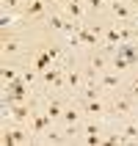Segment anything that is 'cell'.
<instances>
[{
    "mask_svg": "<svg viewBox=\"0 0 138 146\" xmlns=\"http://www.w3.org/2000/svg\"><path fill=\"white\" fill-rule=\"evenodd\" d=\"M11 113H14V119H28V116H31L33 110H28V108H25V105H17L14 110H11Z\"/></svg>",
    "mask_w": 138,
    "mask_h": 146,
    "instance_id": "cell-8",
    "label": "cell"
},
{
    "mask_svg": "<svg viewBox=\"0 0 138 146\" xmlns=\"http://www.w3.org/2000/svg\"><path fill=\"white\" fill-rule=\"evenodd\" d=\"M133 91H135V94H138V80H135V86H133Z\"/></svg>",
    "mask_w": 138,
    "mask_h": 146,
    "instance_id": "cell-21",
    "label": "cell"
},
{
    "mask_svg": "<svg viewBox=\"0 0 138 146\" xmlns=\"http://www.w3.org/2000/svg\"><path fill=\"white\" fill-rule=\"evenodd\" d=\"M113 66H119V69H127V66H133V64H130V61H127V58H119V55H116Z\"/></svg>",
    "mask_w": 138,
    "mask_h": 146,
    "instance_id": "cell-13",
    "label": "cell"
},
{
    "mask_svg": "<svg viewBox=\"0 0 138 146\" xmlns=\"http://www.w3.org/2000/svg\"><path fill=\"white\" fill-rule=\"evenodd\" d=\"M133 3H138V0H133Z\"/></svg>",
    "mask_w": 138,
    "mask_h": 146,
    "instance_id": "cell-22",
    "label": "cell"
},
{
    "mask_svg": "<svg viewBox=\"0 0 138 146\" xmlns=\"http://www.w3.org/2000/svg\"><path fill=\"white\" fill-rule=\"evenodd\" d=\"M64 119H66L69 124H75V121H77V110H66V113H64Z\"/></svg>",
    "mask_w": 138,
    "mask_h": 146,
    "instance_id": "cell-15",
    "label": "cell"
},
{
    "mask_svg": "<svg viewBox=\"0 0 138 146\" xmlns=\"http://www.w3.org/2000/svg\"><path fill=\"white\" fill-rule=\"evenodd\" d=\"M116 110H119V113H127V110H130V102H127V99L116 102Z\"/></svg>",
    "mask_w": 138,
    "mask_h": 146,
    "instance_id": "cell-14",
    "label": "cell"
},
{
    "mask_svg": "<svg viewBox=\"0 0 138 146\" xmlns=\"http://www.w3.org/2000/svg\"><path fill=\"white\" fill-rule=\"evenodd\" d=\"M77 36H80L83 44H97V33H94V31H83V28H80V31H77Z\"/></svg>",
    "mask_w": 138,
    "mask_h": 146,
    "instance_id": "cell-5",
    "label": "cell"
},
{
    "mask_svg": "<svg viewBox=\"0 0 138 146\" xmlns=\"http://www.w3.org/2000/svg\"><path fill=\"white\" fill-rule=\"evenodd\" d=\"M89 110H91V113H99V110H102V105H99V102H94V99H89Z\"/></svg>",
    "mask_w": 138,
    "mask_h": 146,
    "instance_id": "cell-16",
    "label": "cell"
},
{
    "mask_svg": "<svg viewBox=\"0 0 138 146\" xmlns=\"http://www.w3.org/2000/svg\"><path fill=\"white\" fill-rule=\"evenodd\" d=\"M58 52L55 50H50V52H44V55L39 58V61H36V69H39V72H47V66H50V61H53V58H55Z\"/></svg>",
    "mask_w": 138,
    "mask_h": 146,
    "instance_id": "cell-3",
    "label": "cell"
},
{
    "mask_svg": "<svg viewBox=\"0 0 138 146\" xmlns=\"http://www.w3.org/2000/svg\"><path fill=\"white\" fill-rule=\"evenodd\" d=\"M124 132H127L130 138H138V127H127V130H124Z\"/></svg>",
    "mask_w": 138,
    "mask_h": 146,
    "instance_id": "cell-19",
    "label": "cell"
},
{
    "mask_svg": "<svg viewBox=\"0 0 138 146\" xmlns=\"http://www.w3.org/2000/svg\"><path fill=\"white\" fill-rule=\"evenodd\" d=\"M119 58H127L133 66H135V61H138V55H135V47L133 44H119V52H116Z\"/></svg>",
    "mask_w": 138,
    "mask_h": 146,
    "instance_id": "cell-1",
    "label": "cell"
},
{
    "mask_svg": "<svg viewBox=\"0 0 138 146\" xmlns=\"http://www.w3.org/2000/svg\"><path fill=\"white\" fill-rule=\"evenodd\" d=\"M47 116H50V119H58V116H64V110H61V105H55V102H53V105L47 108Z\"/></svg>",
    "mask_w": 138,
    "mask_h": 146,
    "instance_id": "cell-11",
    "label": "cell"
},
{
    "mask_svg": "<svg viewBox=\"0 0 138 146\" xmlns=\"http://www.w3.org/2000/svg\"><path fill=\"white\" fill-rule=\"evenodd\" d=\"M44 80L53 83V86H61V83H64V77H61V72H58V69H47V72H44Z\"/></svg>",
    "mask_w": 138,
    "mask_h": 146,
    "instance_id": "cell-4",
    "label": "cell"
},
{
    "mask_svg": "<svg viewBox=\"0 0 138 146\" xmlns=\"http://www.w3.org/2000/svg\"><path fill=\"white\" fill-rule=\"evenodd\" d=\"M113 11H116L119 17H127V8H124V6H119V3H113Z\"/></svg>",
    "mask_w": 138,
    "mask_h": 146,
    "instance_id": "cell-18",
    "label": "cell"
},
{
    "mask_svg": "<svg viewBox=\"0 0 138 146\" xmlns=\"http://www.w3.org/2000/svg\"><path fill=\"white\" fill-rule=\"evenodd\" d=\"M41 11H44V0H33L28 6V14H41Z\"/></svg>",
    "mask_w": 138,
    "mask_h": 146,
    "instance_id": "cell-9",
    "label": "cell"
},
{
    "mask_svg": "<svg viewBox=\"0 0 138 146\" xmlns=\"http://www.w3.org/2000/svg\"><path fill=\"white\" fill-rule=\"evenodd\" d=\"M116 41H124L122 31H108V44H116Z\"/></svg>",
    "mask_w": 138,
    "mask_h": 146,
    "instance_id": "cell-10",
    "label": "cell"
},
{
    "mask_svg": "<svg viewBox=\"0 0 138 146\" xmlns=\"http://www.w3.org/2000/svg\"><path fill=\"white\" fill-rule=\"evenodd\" d=\"M19 141H22V132H6V135H3V143H6V146L19 143Z\"/></svg>",
    "mask_w": 138,
    "mask_h": 146,
    "instance_id": "cell-7",
    "label": "cell"
},
{
    "mask_svg": "<svg viewBox=\"0 0 138 146\" xmlns=\"http://www.w3.org/2000/svg\"><path fill=\"white\" fill-rule=\"evenodd\" d=\"M89 3H91L94 8H99V6H102V0H89Z\"/></svg>",
    "mask_w": 138,
    "mask_h": 146,
    "instance_id": "cell-20",
    "label": "cell"
},
{
    "mask_svg": "<svg viewBox=\"0 0 138 146\" xmlns=\"http://www.w3.org/2000/svg\"><path fill=\"white\" fill-rule=\"evenodd\" d=\"M47 121H50V116H36L33 130H36V132H44V130H47Z\"/></svg>",
    "mask_w": 138,
    "mask_h": 146,
    "instance_id": "cell-6",
    "label": "cell"
},
{
    "mask_svg": "<svg viewBox=\"0 0 138 146\" xmlns=\"http://www.w3.org/2000/svg\"><path fill=\"white\" fill-rule=\"evenodd\" d=\"M69 14H72V17H80V6H77V3H69Z\"/></svg>",
    "mask_w": 138,
    "mask_h": 146,
    "instance_id": "cell-17",
    "label": "cell"
},
{
    "mask_svg": "<svg viewBox=\"0 0 138 146\" xmlns=\"http://www.w3.org/2000/svg\"><path fill=\"white\" fill-rule=\"evenodd\" d=\"M3 80H6V83H14L17 80V72H14V69H3Z\"/></svg>",
    "mask_w": 138,
    "mask_h": 146,
    "instance_id": "cell-12",
    "label": "cell"
},
{
    "mask_svg": "<svg viewBox=\"0 0 138 146\" xmlns=\"http://www.w3.org/2000/svg\"><path fill=\"white\" fill-rule=\"evenodd\" d=\"M25 94H28V88H25L22 83H11V94H8V102H17V99H25Z\"/></svg>",
    "mask_w": 138,
    "mask_h": 146,
    "instance_id": "cell-2",
    "label": "cell"
}]
</instances>
